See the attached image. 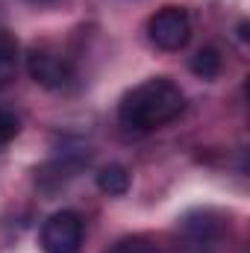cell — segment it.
Returning a JSON list of instances; mask_svg holds the SVG:
<instances>
[{
  "label": "cell",
  "instance_id": "1",
  "mask_svg": "<svg viewBox=\"0 0 250 253\" xmlns=\"http://www.w3.org/2000/svg\"><path fill=\"white\" fill-rule=\"evenodd\" d=\"M186 109L183 88L168 77H150L132 85L118 103V121L129 132H153Z\"/></svg>",
  "mask_w": 250,
  "mask_h": 253
},
{
  "label": "cell",
  "instance_id": "2",
  "mask_svg": "<svg viewBox=\"0 0 250 253\" xmlns=\"http://www.w3.org/2000/svg\"><path fill=\"white\" fill-rule=\"evenodd\" d=\"M147 39L159 50H180L191 39V18L183 6H162L147 21Z\"/></svg>",
  "mask_w": 250,
  "mask_h": 253
},
{
  "label": "cell",
  "instance_id": "3",
  "mask_svg": "<svg viewBox=\"0 0 250 253\" xmlns=\"http://www.w3.org/2000/svg\"><path fill=\"white\" fill-rule=\"evenodd\" d=\"M27 71L39 85H44L50 91L68 88L74 83V77H77L71 59L62 56L59 50H53V47H33L27 53Z\"/></svg>",
  "mask_w": 250,
  "mask_h": 253
},
{
  "label": "cell",
  "instance_id": "4",
  "mask_svg": "<svg viewBox=\"0 0 250 253\" xmlns=\"http://www.w3.org/2000/svg\"><path fill=\"white\" fill-rule=\"evenodd\" d=\"M83 248V218L71 209L53 212L42 227L44 253H80Z\"/></svg>",
  "mask_w": 250,
  "mask_h": 253
},
{
  "label": "cell",
  "instance_id": "5",
  "mask_svg": "<svg viewBox=\"0 0 250 253\" xmlns=\"http://www.w3.org/2000/svg\"><path fill=\"white\" fill-rule=\"evenodd\" d=\"M97 189L109 197H121L129 189V171L124 165H106L100 174H97Z\"/></svg>",
  "mask_w": 250,
  "mask_h": 253
},
{
  "label": "cell",
  "instance_id": "6",
  "mask_svg": "<svg viewBox=\"0 0 250 253\" xmlns=\"http://www.w3.org/2000/svg\"><path fill=\"white\" fill-rule=\"evenodd\" d=\"M18 53H21L18 39L9 30H0V85L15 77V71H18Z\"/></svg>",
  "mask_w": 250,
  "mask_h": 253
},
{
  "label": "cell",
  "instance_id": "7",
  "mask_svg": "<svg viewBox=\"0 0 250 253\" xmlns=\"http://www.w3.org/2000/svg\"><path fill=\"white\" fill-rule=\"evenodd\" d=\"M221 71V53L215 47H203L191 56V74L200 80H215Z\"/></svg>",
  "mask_w": 250,
  "mask_h": 253
},
{
  "label": "cell",
  "instance_id": "8",
  "mask_svg": "<svg viewBox=\"0 0 250 253\" xmlns=\"http://www.w3.org/2000/svg\"><path fill=\"white\" fill-rule=\"evenodd\" d=\"M106 253H162V248L147 236H126V239H118Z\"/></svg>",
  "mask_w": 250,
  "mask_h": 253
},
{
  "label": "cell",
  "instance_id": "9",
  "mask_svg": "<svg viewBox=\"0 0 250 253\" xmlns=\"http://www.w3.org/2000/svg\"><path fill=\"white\" fill-rule=\"evenodd\" d=\"M18 129H21V124H18V115H15L12 109L0 106V147H3V144H9V141L18 135Z\"/></svg>",
  "mask_w": 250,
  "mask_h": 253
}]
</instances>
